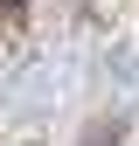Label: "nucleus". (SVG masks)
I'll list each match as a JSON object with an SVG mask.
<instances>
[{
	"mask_svg": "<svg viewBox=\"0 0 139 146\" xmlns=\"http://www.w3.org/2000/svg\"><path fill=\"white\" fill-rule=\"evenodd\" d=\"M125 132H132V125H125V111H97V118L77 132V146H125Z\"/></svg>",
	"mask_w": 139,
	"mask_h": 146,
	"instance_id": "obj_1",
	"label": "nucleus"
},
{
	"mask_svg": "<svg viewBox=\"0 0 139 146\" xmlns=\"http://www.w3.org/2000/svg\"><path fill=\"white\" fill-rule=\"evenodd\" d=\"M28 42V0H0V49Z\"/></svg>",
	"mask_w": 139,
	"mask_h": 146,
	"instance_id": "obj_2",
	"label": "nucleus"
},
{
	"mask_svg": "<svg viewBox=\"0 0 139 146\" xmlns=\"http://www.w3.org/2000/svg\"><path fill=\"white\" fill-rule=\"evenodd\" d=\"M70 14H91V0H70Z\"/></svg>",
	"mask_w": 139,
	"mask_h": 146,
	"instance_id": "obj_3",
	"label": "nucleus"
},
{
	"mask_svg": "<svg viewBox=\"0 0 139 146\" xmlns=\"http://www.w3.org/2000/svg\"><path fill=\"white\" fill-rule=\"evenodd\" d=\"M21 146H42V139H21Z\"/></svg>",
	"mask_w": 139,
	"mask_h": 146,
	"instance_id": "obj_4",
	"label": "nucleus"
}]
</instances>
